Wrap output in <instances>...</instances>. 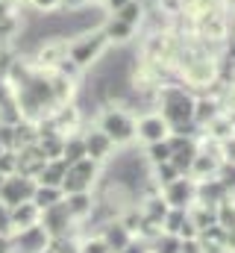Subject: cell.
Returning a JSON list of instances; mask_svg holds the SVG:
<instances>
[{
	"instance_id": "484cf974",
	"label": "cell",
	"mask_w": 235,
	"mask_h": 253,
	"mask_svg": "<svg viewBox=\"0 0 235 253\" xmlns=\"http://www.w3.org/2000/svg\"><path fill=\"white\" fill-rule=\"evenodd\" d=\"M79 253H112V251L97 233H91V236L85 233V236H79Z\"/></svg>"
},
{
	"instance_id": "4dcf8cb0",
	"label": "cell",
	"mask_w": 235,
	"mask_h": 253,
	"mask_svg": "<svg viewBox=\"0 0 235 253\" xmlns=\"http://www.w3.org/2000/svg\"><path fill=\"white\" fill-rule=\"evenodd\" d=\"M30 6L36 12H59L62 9V0H30Z\"/></svg>"
},
{
	"instance_id": "3957f363",
	"label": "cell",
	"mask_w": 235,
	"mask_h": 253,
	"mask_svg": "<svg viewBox=\"0 0 235 253\" xmlns=\"http://www.w3.org/2000/svg\"><path fill=\"white\" fill-rule=\"evenodd\" d=\"M97 126L115 141V147H126L135 141V115L123 106H106L97 118Z\"/></svg>"
},
{
	"instance_id": "b9f144b4",
	"label": "cell",
	"mask_w": 235,
	"mask_h": 253,
	"mask_svg": "<svg viewBox=\"0 0 235 253\" xmlns=\"http://www.w3.org/2000/svg\"><path fill=\"white\" fill-rule=\"evenodd\" d=\"M3 150H6V147H3V144H0V153H3Z\"/></svg>"
},
{
	"instance_id": "cb8c5ba5",
	"label": "cell",
	"mask_w": 235,
	"mask_h": 253,
	"mask_svg": "<svg viewBox=\"0 0 235 253\" xmlns=\"http://www.w3.org/2000/svg\"><path fill=\"white\" fill-rule=\"evenodd\" d=\"M185 221H188V209H168V215L162 221V233L179 236V230L185 227Z\"/></svg>"
},
{
	"instance_id": "7402d4cb",
	"label": "cell",
	"mask_w": 235,
	"mask_h": 253,
	"mask_svg": "<svg viewBox=\"0 0 235 253\" xmlns=\"http://www.w3.org/2000/svg\"><path fill=\"white\" fill-rule=\"evenodd\" d=\"M188 218L197 230H206L212 224H218V215H215V206H203V203H194L188 206Z\"/></svg>"
},
{
	"instance_id": "603a6c76",
	"label": "cell",
	"mask_w": 235,
	"mask_h": 253,
	"mask_svg": "<svg viewBox=\"0 0 235 253\" xmlns=\"http://www.w3.org/2000/svg\"><path fill=\"white\" fill-rule=\"evenodd\" d=\"M215 215H218V224H221L224 230H233L235 227V194H230L227 200H221V203L215 206Z\"/></svg>"
},
{
	"instance_id": "8fae6325",
	"label": "cell",
	"mask_w": 235,
	"mask_h": 253,
	"mask_svg": "<svg viewBox=\"0 0 235 253\" xmlns=\"http://www.w3.org/2000/svg\"><path fill=\"white\" fill-rule=\"evenodd\" d=\"M182 74L191 85H209L215 80V62L209 56H185L182 59Z\"/></svg>"
},
{
	"instance_id": "f35d334b",
	"label": "cell",
	"mask_w": 235,
	"mask_h": 253,
	"mask_svg": "<svg viewBox=\"0 0 235 253\" xmlns=\"http://www.w3.org/2000/svg\"><path fill=\"white\" fill-rule=\"evenodd\" d=\"M85 3H103V0H85Z\"/></svg>"
},
{
	"instance_id": "d6a6232c",
	"label": "cell",
	"mask_w": 235,
	"mask_h": 253,
	"mask_svg": "<svg viewBox=\"0 0 235 253\" xmlns=\"http://www.w3.org/2000/svg\"><path fill=\"white\" fill-rule=\"evenodd\" d=\"M179 253H203L200 239H179Z\"/></svg>"
},
{
	"instance_id": "5bb4252c",
	"label": "cell",
	"mask_w": 235,
	"mask_h": 253,
	"mask_svg": "<svg viewBox=\"0 0 235 253\" xmlns=\"http://www.w3.org/2000/svg\"><path fill=\"white\" fill-rule=\"evenodd\" d=\"M44 162H47V156H44V150L39 147V141L18 150V174H24V177H33V180H36L39 171L44 168Z\"/></svg>"
},
{
	"instance_id": "74e56055",
	"label": "cell",
	"mask_w": 235,
	"mask_h": 253,
	"mask_svg": "<svg viewBox=\"0 0 235 253\" xmlns=\"http://www.w3.org/2000/svg\"><path fill=\"white\" fill-rule=\"evenodd\" d=\"M12 3H15V6H24V3H30V0H12Z\"/></svg>"
},
{
	"instance_id": "30bf717a",
	"label": "cell",
	"mask_w": 235,
	"mask_h": 253,
	"mask_svg": "<svg viewBox=\"0 0 235 253\" xmlns=\"http://www.w3.org/2000/svg\"><path fill=\"white\" fill-rule=\"evenodd\" d=\"M168 135H171V126L159 112H147V115L135 118V138L138 141L153 144V141H165Z\"/></svg>"
},
{
	"instance_id": "f1b7e54d",
	"label": "cell",
	"mask_w": 235,
	"mask_h": 253,
	"mask_svg": "<svg viewBox=\"0 0 235 253\" xmlns=\"http://www.w3.org/2000/svg\"><path fill=\"white\" fill-rule=\"evenodd\" d=\"M18 174V150H3L0 153V177Z\"/></svg>"
},
{
	"instance_id": "83f0119b",
	"label": "cell",
	"mask_w": 235,
	"mask_h": 253,
	"mask_svg": "<svg viewBox=\"0 0 235 253\" xmlns=\"http://www.w3.org/2000/svg\"><path fill=\"white\" fill-rule=\"evenodd\" d=\"M150 251L153 253H179V236L162 233L156 242H150Z\"/></svg>"
},
{
	"instance_id": "1f68e13d",
	"label": "cell",
	"mask_w": 235,
	"mask_h": 253,
	"mask_svg": "<svg viewBox=\"0 0 235 253\" xmlns=\"http://www.w3.org/2000/svg\"><path fill=\"white\" fill-rule=\"evenodd\" d=\"M0 236H12V215L6 203H0Z\"/></svg>"
},
{
	"instance_id": "8d00e7d4",
	"label": "cell",
	"mask_w": 235,
	"mask_h": 253,
	"mask_svg": "<svg viewBox=\"0 0 235 253\" xmlns=\"http://www.w3.org/2000/svg\"><path fill=\"white\" fill-rule=\"evenodd\" d=\"M224 248H227L230 253H235V227L233 230H227V245H224Z\"/></svg>"
},
{
	"instance_id": "7a4b0ae2",
	"label": "cell",
	"mask_w": 235,
	"mask_h": 253,
	"mask_svg": "<svg viewBox=\"0 0 235 253\" xmlns=\"http://www.w3.org/2000/svg\"><path fill=\"white\" fill-rule=\"evenodd\" d=\"M106 47H109V39H106V33L100 27V30H88V33L74 36L68 42V56L79 68H94V65L100 62V56H103Z\"/></svg>"
},
{
	"instance_id": "5b68a950",
	"label": "cell",
	"mask_w": 235,
	"mask_h": 253,
	"mask_svg": "<svg viewBox=\"0 0 235 253\" xmlns=\"http://www.w3.org/2000/svg\"><path fill=\"white\" fill-rule=\"evenodd\" d=\"M162 200L171 206V209H188L197 203V180L188 177V174H179L176 180H171L168 186L159 189Z\"/></svg>"
},
{
	"instance_id": "d4e9b609",
	"label": "cell",
	"mask_w": 235,
	"mask_h": 253,
	"mask_svg": "<svg viewBox=\"0 0 235 253\" xmlns=\"http://www.w3.org/2000/svg\"><path fill=\"white\" fill-rule=\"evenodd\" d=\"M144 156H147L150 165L168 162V159H171V144H168V138H165V141H153V144H147V147H144Z\"/></svg>"
},
{
	"instance_id": "6da1fadb",
	"label": "cell",
	"mask_w": 235,
	"mask_h": 253,
	"mask_svg": "<svg viewBox=\"0 0 235 253\" xmlns=\"http://www.w3.org/2000/svg\"><path fill=\"white\" fill-rule=\"evenodd\" d=\"M159 115L168 121L171 129L191 124L194 121V97L182 88V85H159Z\"/></svg>"
},
{
	"instance_id": "9a60e30c",
	"label": "cell",
	"mask_w": 235,
	"mask_h": 253,
	"mask_svg": "<svg viewBox=\"0 0 235 253\" xmlns=\"http://www.w3.org/2000/svg\"><path fill=\"white\" fill-rule=\"evenodd\" d=\"M233 191L224 186L221 177H209V180H197V203L203 206H218L221 200H227Z\"/></svg>"
},
{
	"instance_id": "4fadbf2b",
	"label": "cell",
	"mask_w": 235,
	"mask_h": 253,
	"mask_svg": "<svg viewBox=\"0 0 235 253\" xmlns=\"http://www.w3.org/2000/svg\"><path fill=\"white\" fill-rule=\"evenodd\" d=\"M94 206H97V194H94V191H77V194H65V209L71 212V218H74L77 224H85V221L91 218Z\"/></svg>"
},
{
	"instance_id": "ffe728a7",
	"label": "cell",
	"mask_w": 235,
	"mask_h": 253,
	"mask_svg": "<svg viewBox=\"0 0 235 253\" xmlns=\"http://www.w3.org/2000/svg\"><path fill=\"white\" fill-rule=\"evenodd\" d=\"M132 24H126V21H120V18H109L106 24H103V33H106V39H109V44L115 42V44H123V42H129L132 39Z\"/></svg>"
},
{
	"instance_id": "e575fe53",
	"label": "cell",
	"mask_w": 235,
	"mask_h": 253,
	"mask_svg": "<svg viewBox=\"0 0 235 253\" xmlns=\"http://www.w3.org/2000/svg\"><path fill=\"white\" fill-rule=\"evenodd\" d=\"M15 12V3L12 0H0V18H6V15H12Z\"/></svg>"
},
{
	"instance_id": "277c9868",
	"label": "cell",
	"mask_w": 235,
	"mask_h": 253,
	"mask_svg": "<svg viewBox=\"0 0 235 253\" xmlns=\"http://www.w3.org/2000/svg\"><path fill=\"white\" fill-rule=\"evenodd\" d=\"M100 162H94V159H79V162H74V165H68V174H65V180H62V186L59 189L65 191V194H77V191H91L94 189V183L100 180Z\"/></svg>"
},
{
	"instance_id": "836d02e7",
	"label": "cell",
	"mask_w": 235,
	"mask_h": 253,
	"mask_svg": "<svg viewBox=\"0 0 235 253\" xmlns=\"http://www.w3.org/2000/svg\"><path fill=\"white\" fill-rule=\"evenodd\" d=\"M126 3H129V0H103V6H106V9H109L112 15H115L120 6H126Z\"/></svg>"
},
{
	"instance_id": "44dd1931",
	"label": "cell",
	"mask_w": 235,
	"mask_h": 253,
	"mask_svg": "<svg viewBox=\"0 0 235 253\" xmlns=\"http://www.w3.org/2000/svg\"><path fill=\"white\" fill-rule=\"evenodd\" d=\"M65 197V191L59 189V186H41V183H36V191H33V203L39 206V209H50L53 203H59Z\"/></svg>"
},
{
	"instance_id": "52a82bcc",
	"label": "cell",
	"mask_w": 235,
	"mask_h": 253,
	"mask_svg": "<svg viewBox=\"0 0 235 253\" xmlns=\"http://www.w3.org/2000/svg\"><path fill=\"white\" fill-rule=\"evenodd\" d=\"M53 239H65V236H77V221L71 218V212L65 209V197L53 203L50 209H41V221H39Z\"/></svg>"
},
{
	"instance_id": "7c38bea8",
	"label": "cell",
	"mask_w": 235,
	"mask_h": 253,
	"mask_svg": "<svg viewBox=\"0 0 235 253\" xmlns=\"http://www.w3.org/2000/svg\"><path fill=\"white\" fill-rule=\"evenodd\" d=\"M97 236L109 245V251H112V253H120L129 242H132V239H135V236L123 227V221H120V218H109V221H103Z\"/></svg>"
},
{
	"instance_id": "e0dca14e",
	"label": "cell",
	"mask_w": 235,
	"mask_h": 253,
	"mask_svg": "<svg viewBox=\"0 0 235 253\" xmlns=\"http://www.w3.org/2000/svg\"><path fill=\"white\" fill-rule=\"evenodd\" d=\"M65 174H68V162H65L62 156H59V159H47L44 168L39 171L36 183H41V186H62Z\"/></svg>"
},
{
	"instance_id": "ac0fdd59",
	"label": "cell",
	"mask_w": 235,
	"mask_h": 253,
	"mask_svg": "<svg viewBox=\"0 0 235 253\" xmlns=\"http://www.w3.org/2000/svg\"><path fill=\"white\" fill-rule=\"evenodd\" d=\"M62 159H65L68 165H74V162L85 159V138H82V129H77V132H68V135H65Z\"/></svg>"
},
{
	"instance_id": "60d3db41",
	"label": "cell",
	"mask_w": 235,
	"mask_h": 253,
	"mask_svg": "<svg viewBox=\"0 0 235 253\" xmlns=\"http://www.w3.org/2000/svg\"><path fill=\"white\" fill-rule=\"evenodd\" d=\"M215 253H230V251H215Z\"/></svg>"
},
{
	"instance_id": "2e32d148",
	"label": "cell",
	"mask_w": 235,
	"mask_h": 253,
	"mask_svg": "<svg viewBox=\"0 0 235 253\" xmlns=\"http://www.w3.org/2000/svg\"><path fill=\"white\" fill-rule=\"evenodd\" d=\"M9 215H12V233H15V230H24V227H33V224L41 221V209H39L33 200H24V203L12 206Z\"/></svg>"
},
{
	"instance_id": "ba28073f",
	"label": "cell",
	"mask_w": 235,
	"mask_h": 253,
	"mask_svg": "<svg viewBox=\"0 0 235 253\" xmlns=\"http://www.w3.org/2000/svg\"><path fill=\"white\" fill-rule=\"evenodd\" d=\"M33 191H36V180L33 177H24V174H12L3 180V191H0V203H6L9 209L24 203V200H33Z\"/></svg>"
},
{
	"instance_id": "ab89813d",
	"label": "cell",
	"mask_w": 235,
	"mask_h": 253,
	"mask_svg": "<svg viewBox=\"0 0 235 253\" xmlns=\"http://www.w3.org/2000/svg\"><path fill=\"white\" fill-rule=\"evenodd\" d=\"M3 180H6V177H0V191H3Z\"/></svg>"
},
{
	"instance_id": "d6986e66",
	"label": "cell",
	"mask_w": 235,
	"mask_h": 253,
	"mask_svg": "<svg viewBox=\"0 0 235 253\" xmlns=\"http://www.w3.org/2000/svg\"><path fill=\"white\" fill-rule=\"evenodd\" d=\"M221 115V103L215 97H200L194 100V124L197 126H206L209 121H215Z\"/></svg>"
},
{
	"instance_id": "9c48e42d",
	"label": "cell",
	"mask_w": 235,
	"mask_h": 253,
	"mask_svg": "<svg viewBox=\"0 0 235 253\" xmlns=\"http://www.w3.org/2000/svg\"><path fill=\"white\" fill-rule=\"evenodd\" d=\"M82 138H85V156L88 159H94V162H100V165H106V162H112V156H115V141L100 129V126H94V129H85L82 132Z\"/></svg>"
},
{
	"instance_id": "8992f818",
	"label": "cell",
	"mask_w": 235,
	"mask_h": 253,
	"mask_svg": "<svg viewBox=\"0 0 235 253\" xmlns=\"http://www.w3.org/2000/svg\"><path fill=\"white\" fill-rule=\"evenodd\" d=\"M9 239H12L15 253H50V245H53V236H50L41 224L24 227V230H15Z\"/></svg>"
},
{
	"instance_id": "f546056e",
	"label": "cell",
	"mask_w": 235,
	"mask_h": 253,
	"mask_svg": "<svg viewBox=\"0 0 235 253\" xmlns=\"http://www.w3.org/2000/svg\"><path fill=\"white\" fill-rule=\"evenodd\" d=\"M0 144L6 150H18V141H15V124H0Z\"/></svg>"
},
{
	"instance_id": "4316f807",
	"label": "cell",
	"mask_w": 235,
	"mask_h": 253,
	"mask_svg": "<svg viewBox=\"0 0 235 253\" xmlns=\"http://www.w3.org/2000/svg\"><path fill=\"white\" fill-rule=\"evenodd\" d=\"M115 18L132 24V27H138V24H141V3H138V0H129L126 6H120V9L115 12Z\"/></svg>"
},
{
	"instance_id": "d590c367",
	"label": "cell",
	"mask_w": 235,
	"mask_h": 253,
	"mask_svg": "<svg viewBox=\"0 0 235 253\" xmlns=\"http://www.w3.org/2000/svg\"><path fill=\"white\" fill-rule=\"evenodd\" d=\"M0 253H15V248H12V239H9V236H0Z\"/></svg>"
}]
</instances>
